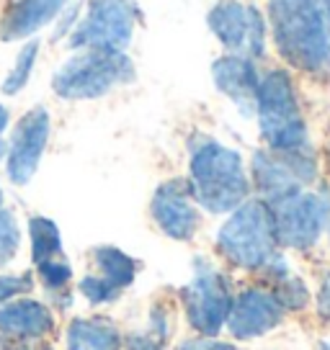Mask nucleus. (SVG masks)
<instances>
[{
	"label": "nucleus",
	"instance_id": "obj_11",
	"mask_svg": "<svg viewBox=\"0 0 330 350\" xmlns=\"http://www.w3.org/2000/svg\"><path fill=\"white\" fill-rule=\"evenodd\" d=\"M212 33L238 57H261L266 49V21L251 3L222 0L207 16Z\"/></svg>",
	"mask_w": 330,
	"mask_h": 350
},
{
	"label": "nucleus",
	"instance_id": "obj_21",
	"mask_svg": "<svg viewBox=\"0 0 330 350\" xmlns=\"http://www.w3.org/2000/svg\"><path fill=\"white\" fill-rule=\"evenodd\" d=\"M73 265L65 255L60 258H52V260H45L39 265H34V278H36V286H42L49 294H60V291H70L73 288Z\"/></svg>",
	"mask_w": 330,
	"mask_h": 350
},
{
	"label": "nucleus",
	"instance_id": "obj_10",
	"mask_svg": "<svg viewBox=\"0 0 330 350\" xmlns=\"http://www.w3.org/2000/svg\"><path fill=\"white\" fill-rule=\"evenodd\" d=\"M191 327L204 338H217L232 309L230 281L212 265H199L194 281L181 291Z\"/></svg>",
	"mask_w": 330,
	"mask_h": 350
},
{
	"label": "nucleus",
	"instance_id": "obj_9",
	"mask_svg": "<svg viewBox=\"0 0 330 350\" xmlns=\"http://www.w3.org/2000/svg\"><path fill=\"white\" fill-rule=\"evenodd\" d=\"M49 137H52V113L45 106H34L13 124L3 157L11 186L23 188L31 183L47 152Z\"/></svg>",
	"mask_w": 330,
	"mask_h": 350
},
{
	"label": "nucleus",
	"instance_id": "obj_5",
	"mask_svg": "<svg viewBox=\"0 0 330 350\" xmlns=\"http://www.w3.org/2000/svg\"><path fill=\"white\" fill-rule=\"evenodd\" d=\"M274 211L266 201H242L217 234L220 252L238 268L258 271L276 258Z\"/></svg>",
	"mask_w": 330,
	"mask_h": 350
},
{
	"label": "nucleus",
	"instance_id": "obj_25",
	"mask_svg": "<svg viewBox=\"0 0 330 350\" xmlns=\"http://www.w3.org/2000/svg\"><path fill=\"white\" fill-rule=\"evenodd\" d=\"M121 350H163V340L157 338V335H153L150 329H144V332H132V335L124 338Z\"/></svg>",
	"mask_w": 330,
	"mask_h": 350
},
{
	"label": "nucleus",
	"instance_id": "obj_4",
	"mask_svg": "<svg viewBox=\"0 0 330 350\" xmlns=\"http://www.w3.org/2000/svg\"><path fill=\"white\" fill-rule=\"evenodd\" d=\"M255 113H258L261 137L266 139L268 150L292 152V150L309 147L307 126L302 119L289 72L271 70L266 77H261L258 93H255Z\"/></svg>",
	"mask_w": 330,
	"mask_h": 350
},
{
	"label": "nucleus",
	"instance_id": "obj_3",
	"mask_svg": "<svg viewBox=\"0 0 330 350\" xmlns=\"http://www.w3.org/2000/svg\"><path fill=\"white\" fill-rule=\"evenodd\" d=\"M134 80V65L124 52L77 49L52 75V90L62 100H96Z\"/></svg>",
	"mask_w": 330,
	"mask_h": 350
},
{
	"label": "nucleus",
	"instance_id": "obj_7",
	"mask_svg": "<svg viewBox=\"0 0 330 350\" xmlns=\"http://www.w3.org/2000/svg\"><path fill=\"white\" fill-rule=\"evenodd\" d=\"M315 175H318V165L309 147L292 150V152L261 150L253 154L255 188L261 191L268 206L305 191V186L315 180Z\"/></svg>",
	"mask_w": 330,
	"mask_h": 350
},
{
	"label": "nucleus",
	"instance_id": "obj_32",
	"mask_svg": "<svg viewBox=\"0 0 330 350\" xmlns=\"http://www.w3.org/2000/svg\"><path fill=\"white\" fill-rule=\"evenodd\" d=\"M5 206V191H3V186H0V208Z\"/></svg>",
	"mask_w": 330,
	"mask_h": 350
},
{
	"label": "nucleus",
	"instance_id": "obj_23",
	"mask_svg": "<svg viewBox=\"0 0 330 350\" xmlns=\"http://www.w3.org/2000/svg\"><path fill=\"white\" fill-rule=\"evenodd\" d=\"M77 294L83 296L90 306H103L114 304L121 296V291L116 286H111L106 278H101L99 273H88L77 281Z\"/></svg>",
	"mask_w": 330,
	"mask_h": 350
},
{
	"label": "nucleus",
	"instance_id": "obj_18",
	"mask_svg": "<svg viewBox=\"0 0 330 350\" xmlns=\"http://www.w3.org/2000/svg\"><path fill=\"white\" fill-rule=\"evenodd\" d=\"M90 260L93 268L101 278H106L111 286H116L119 291L129 288L137 278V260L129 258L124 250L114 247V245H99L90 250Z\"/></svg>",
	"mask_w": 330,
	"mask_h": 350
},
{
	"label": "nucleus",
	"instance_id": "obj_33",
	"mask_svg": "<svg viewBox=\"0 0 330 350\" xmlns=\"http://www.w3.org/2000/svg\"><path fill=\"white\" fill-rule=\"evenodd\" d=\"M320 350H330V345L328 342H320Z\"/></svg>",
	"mask_w": 330,
	"mask_h": 350
},
{
	"label": "nucleus",
	"instance_id": "obj_8",
	"mask_svg": "<svg viewBox=\"0 0 330 350\" xmlns=\"http://www.w3.org/2000/svg\"><path fill=\"white\" fill-rule=\"evenodd\" d=\"M276 242L292 250L312 247L330 221V196L320 191H299L271 206Z\"/></svg>",
	"mask_w": 330,
	"mask_h": 350
},
{
	"label": "nucleus",
	"instance_id": "obj_31",
	"mask_svg": "<svg viewBox=\"0 0 330 350\" xmlns=\"http://www.w3.org/2000/svg\"><path fill=\"white\" fill-rule=\"evenodd\" d=\"M3 157H5V139H0V163H3Z\"/></svg>",
	"mask_w": 330,
	"mask_h": 350
},
{
	"label": "nucleus",
	"instance_id": "obj_27",
	"mask_svg": "<svg viewBox=\"0 0 330 350\" xmlns=\"http://www.w3.org/2000/svg\"><path fill=\"white\" fill-rule=\"evenodd\" d=\"M318 314L320 319L330 322V275L322 278V286H320L318 291Z\"/></svg>",
	"mask_w": 330,
	"mask_h": 350
},
{
	"label": "nucleus",
	"instance_id": "obj_22",
	"mask_svg": "<svg viewBox=\"0 0 330 350\" xmlns=\"http://www.w3.org/2000/svg\"><path fill=\"white\" fill-rule=\"evenodd\" d=\"M21 221L13 208H0V271L8 268L21 252Z\"/></svg>",
	"mask_w": 330,
	"mask_h": 350
},
{
	"label": "nucleus",
	"instance_id": "obj_19",
	"mask_svg": "<svg viewBox=\"0 0 330 350\" xmlns=\"http://www.w3.org/2000/svg\"><path fill=\"white\" fill-rule=\"evenodd\" d=\"M26 232H29V247H31V265H39V262L65 255L62 234H60V227H57L55 219L31 214L29 221H26Z\"/></svg>",
	"mask_w": 330,
	"mask_h": 350
},
{
	"label": "nucleus",
	"instance_id": "obj_26",
	"mask_svg": "<svg viewBox=\"0 0 330 350\" xmlns=\"http://www.w3.org/2000/svg\"><path fill=\"white\" fill-rule=\"evenodd\" d=\"M178 350H240V348L227 345V342H220V340L204 338V340H188V342H183Z\"/></svg>",
	"mask_w": 330,
	"mask_h": 350
},
{
	"label": "nucleus",
	"instance_id": "obj_29",
	"mask_svg": "<svg viewBox=\"0 0 330 350\" xmlns=\"http://www.w3.org/2000/svg\"><path fill=\"white\" fill-rule=\"evenodd\" d=\"M8 126H11V111H8V106L0 103V139H3V134L8 131Z\"/></svg>",
	"mask_w": 330,
	"mask_h": 350
},
{
	"label": "nucleus",
	"instance_id": "obj_14",
	"mask_svg": "<svg viewBox=\"0 0 330 350\" xmlns=\"http://www.w3.org/2000/svg\"><path fill=\"white\" fill-rule=\"evenodd\" d=\"M284 312L286 309L279 304L274 291L245 288L242 294H238V299H232L227 327L238 340H253L279 327Z\"/></svg>",
	"mask_w": 330,
	"mask_h": 350
},
{
	"label": "nucleus",
	"instance_id": "obj_15",
	"mask_svg": "<svg viewBox=\"0 0 330 350\" xmlns=\"http://www.w3.org/2000/svg\"><path fill=\"white\" fill-rule=\"evenodd\" d=\"M65 8L67 0H8L0 11V42L31 39Z\"/></svg>",
	"mask_w": 330,
	"mask_h": 350
},
{
	"label": "nucleus",
	"instance_id": "obj_28",
	"mask_svg": "<svg viewBox=\"0 0 330 350\" xmlns=\"http://www.w3.org/2000/svg\"><path fill=\"white\" fill-rule=\"evenodd\" d=\"M315 5H318L320 16H322V23H325V29L330 33V0H315Z\"/></svg>",
	"mask_w": 330,
	"mask_h": 350
},
{
	"label": "nucleus",
	"instance_id": "obj_30",
	"mask_svg": "<svg viewBox=\"0 0 330 350\" xmlns=\"http://www.w3.org/2000/svg\"><path fill=\"white\" fill-rule=\"evenodd\" d=\"M8 350H57L52 342H31V345H16V348Z\"/></svg>",
	"mask_w": 330,
	"mask_h": 350
},
{
	"label": "nucleus",
	"instance_id": "obj_34",
	"mask_svg": "<svg viewBox=\"0 0 330 350\" xmlns=\"http://www.w3.org/2000/svg\"><path fill=\"white\" fill-rule=\"evenodd\" d=\"M328 170H330V144H328Z\"/></svg>",
	"mask_w": 330,
	"mask_h": 350
},
{
	"label": "nucleus",
	"instance_id": "obj_20",
	"mask_svg": "<svg viewBox=\"0 0 330 350\" xmlns=\"http://www.w3.org/2000/svg\"><path fill=\"white\" fill-rule=\"evenodd\" d=\"M36 59H39V42L31 39V42H26L21 49H18L16 62H13V67L8 70L5 80H3V85H0V93H3V96H11V98L18 96L23 88L29 85V80H31Z\"/></svg>",
	"mask_w": 330,
	"mask_h": 350
},
{
	"label": "nucleus",
	"instance_id": "obj_2",
	"mask_svg": "<svg viewBox=\"0 0 330 350\" xmlns=\"http://www.w3.org/2000/svg\"><path fill=\"white\" fill-rule=\"evenodd\" d=\"M188 183L194 198L212 214H225L238 208L251 191L240 154L210 137L191 147Z\"/></svg>",
	"mask_w": 330,
	"mask_h": 350
},
{
	"label": "nucleus",
	"instance_id": "obj_13",
	"mask_svg": "<svg viewBox=\"0 0 330 350\" xmlns=\"http://www.w3.org/2000/svg\"><path fill=\"white\" fill-rule=\"evenodd\" d=\"M194 201L196 198H194L188 180L183 178L165 180L155 191L153 204H150L153 219L160 232L173 240H191L199 230V208Z\"/></svg>",
	"mask_w": 330,
	"mask_h": 350
},
{
	"label": "nucleus",
	"instance_id": "obj_24",
	"mask_svg": "<svg viewBox=\"0 0 330 350\" xmlns=\"http://www.w3.org/2000/svg\"><path fill=\"white\" fill-rule=\"evenodd\" d=\"M34 288H36L34 271H0V306L18 296L31 294Z\"/></svg>",
	"mask_w": 330,
	"mask_h": 350
},
{
	"label": "nucleus",
	"instance_id": "obj_16",
	"mask_svg": "<svg viewBox=\"0 0 330 350\" xmlns=\"http://www.w3.org/2000/svg\"><path fill=\"white\" fill-rule=\"evenodd\" d=\"M212 77H214V85L220 88V93H225L240 109L242 116L255 113V93H258L261 77L248 57H220L212 67Z\"/></svg>",
	"mask_w": 330,
	"mask_h": 350
},
{
	"label": "nucleus",
	"instance_id": "obj_17",
	"mask_svg": "<svg viewBox=\"0 0 330 350\" xmlns=\"http://www.w3.org/2000/svg\"><path fill=\"white\" fill-rule=\"evenodd\" d=\"M65 350H121L124 338L109 317H73L62 329Z\"/></svg>",
	"mask_w": 330,
	"mask_h": 350
},
{
	"label": "nucleus",
	"instance_id": "obj_6",
	"mask_svg": "<svg viewBox=\"0 0 330 350\" xmlns=\"http://www.w3.org/2000/svg\"><path fill=\"white\" fill-rule=\"evenodd\" d=\"M140 11L132 0H90L67 33L70 49H109L124 52L134 36Z\"/></svg>",
	"mask_w": 330,
	"mask_h": 350
},
{
	"label": "nucleus",
	"instance_id": "obj_12",
	"mask_svg": "<svg viewBox=\"0 0 330 350\" xmlns=\"http://www.w3.org/2000/svg\"><path fill=\"white\" fill-rule=\"evenodd\" d=\"M60 319L52 306L34 299L31 294L18 296L0 306V348L8 350L16 345L49 342L57 335Z\"/></svg>",
	"mask_w": 330,
	"mask_h": 350
},
{
	"label": "nucleus",
	"instance_id": "obj_1",
	"mask_svg": "<svg viewBox=\"0 0 330 350\" xmlns=\"http://www.w3.org/2000/svg\"><path fill=\"white\" fill-rule=\"evenodd\" d=\"M268 18L279 55L315 77H330V33L315 0H271Z\"/></svg>",
	"mask_w": 330,
	"mask_h": 350
}]
</instances>
